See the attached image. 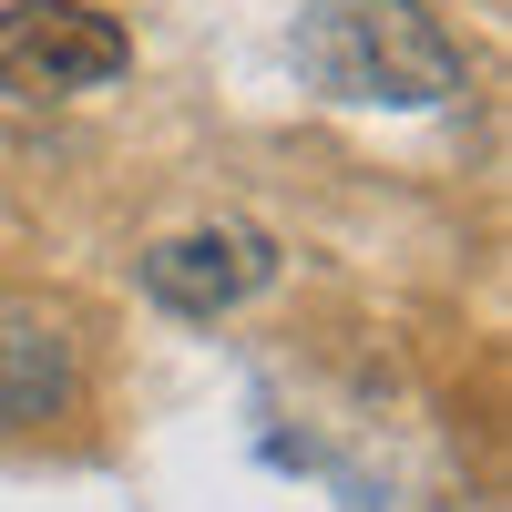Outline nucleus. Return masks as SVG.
I'll return each instance as SVG.
<instances>
[{
	"instance_id": "1",
	"label": "nucleus",
	"mask_w": 512,
	"mask_h": 512,
	"mask_svg": "<svg viewBox=\"0 0 512 512\" xmlns=\"http://www.w3.org/2000/svg\"><path fill=\"white\" fill-rule=\"evenodd\" d=\"M297 72L328 103H390L431 113L461 93V41L420 0H308L297 11Z\"/></svg>"
},
{
	"instance_id": "2",
	"label": "nucleus",
	"mask_w": 512,
	"mask_h": 512,
	"mask_svg": "<svg viewBox=\"0 0 512 512\" xmlns=\"http://www.w3.org/2000/svg\"><path fill=\"white\" fill-rule=\"evenodd\" d=\"M134 62V31L93 0H11L0 11V93L11 103H62V93H93Z\"/></svg>"
},
{
	"instance_id": "3",
	"label": "nucleus",
	"mask_w": 512,
	"mask_h": 512,
	"mask_svg": "<svg viewBox=\"0 0 512 512\" xmlns=\"http://www.w3.org/2000/svg\"><path fill=\"white\" fill-rule=\"evenodd\" d=\"M267 277H277V236H267V226H246V216L185 226V236H164V246L144 256L154 308H175V318H226V308H246Z\"/></svg>"
},
{
	"instance_id": "4",
	"label": "nucleus",
	"mask_w": 512,
	"mask_h": 512,
	"mask_svg": "<svg viewBox=\"0 0 512 512\" xmlns=\"http://www.w3.org/2000/svg\"><path fill=\"white\" fill-rule=\"evenodd\" d=\"M72 390H82L72 328L41 308V297L0 287V431H41V420H62Z\"/></svg>"
}]
</instances>
